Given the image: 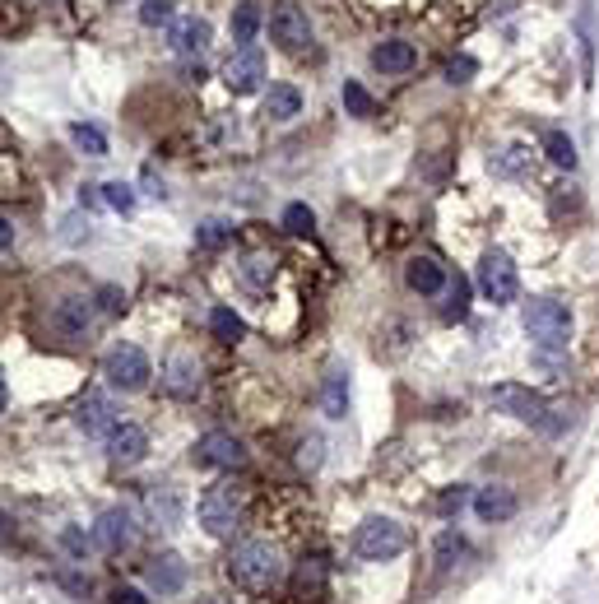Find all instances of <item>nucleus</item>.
<instances>
[{
	"instance_id": "obj_1",
	"label": "nucleus",
	"mask_w": 599,
	"mask_h": 604,
	"mask_svg": "<svg viewBox=\"0 0 599 604\" xmlns=\"http://www.w3.org/2000/svg\"><path fill=\"white\" fill-rule=\"evenodd\" d=\"M228 582L251 595L275 591L284 582V554L269 539H242L228 554Z\"/></svg>"
},
{
	"instance_id": "obj_2",
	"label": "nucleus",
	"mask_w": 599,
	"mask_h": 604,
	"mask_svg": "<svg viewBox=\"0 0 599 604\" xmlns=\"http://www.w3.org/2000/svg\"><path fill=\"white\" fill-rule=\"evenodd\" d=\"M525 335L534 340V349L543 359H558L571 344V312L558 298H530L525 302Z\"/></svg>"
},
{
	"instance_id": "obj_3",
	"label": "nucleus",
	"mask_w": 599,
	"mask_h": 604,
	"mask_svg": "<svg viewBox=\"0 0 599 604\" xmlns=\"http://www.w3.org/2000/svg\"><path fill=\"white\" fill-rule=\"evenodd\" d=\"M404 548H410V535H404V526H395V520L386 516H372L358 526V535H353V554L367 558V563H391L400 558Z\"/></svg>"
},
{
	"instance_id": "obj_4",
	"label": "nucleus",
	"mask_w": 599,
	"mask_h": 604,
	"mask_svg": "<svg viewBox=\"0 0 599 604\" xmlns=\"http://www.w3.org/2000/svg\"><path fill=\"white\" fill-rule=\"evenodd\" d=\"M479 293L493 302V307H502V302H515V293H521V274H515V261L502 252V246L483 252V261H479Z\"/></svg>"
},
{
	"instance_id": "obj_5",
	"label": "nucleus",
	"mask_w": 599,
	"mask_h": 604,
	"mask_svg": "<svg viewBox=\"0 0 599 604\" xmlns=\"http://www.w3.org/2000/svg\"><path fill=\"white\" fill-rule=\"evenodd\" d=\"M237 516H242V493L233 484L205 488V498H200V526H205V535L228 539L237 530Z\"/></svg>"
},
{
	"instance_id": "obj_6",
	"label": "nucleus",
	"mask_w": 599,
	"mask_h": 604,
	"mask_svg": "<svg viewBox=\"0 0 599 604\" xmlns=\"http://www.w3.org/2000/svg\"><path fill=\"white\" fill-rule=\"evenodd\" d=\"M102 377L112 381L117 391H145L149 386V359H145V349H135V344L112 349L102 359Z\"/></svg>"
},
{
	"instance_id": "obj_7",
	"label": "nucleus",
	"mask_w": 599,
	"mask_h": 604,
	"mask_svg": "<svg viewBox=\"0 0 599 604\" xmlns=\"http://www.w3.org/2000/svg\"><path fill=\"white\" fill-rule=\"evenodd\" d=\"M488 400H493V409H502V414L521 419V423H534V428L553 414V409H549V400H543L539 391H530V386H515V381H507V386H493V391H488Z\"/></svg>"
},
{
	"instance_id": "obj_8",
	"label": "nucleus",
	"mask_w": 599,
	"mask_h": 604,
	"mask_svg": "<svg viewBox=\"0 0 599 604\" xmlns=\"http://www.w3.org/2000/svg\"><path fill=\"white\" fill-rule=\"evenodd\" d=\"M269 38H275L288 57H303V51L312 47V23L293 0H284V5H275V14H269Z\"/></svg>"
},
{
	"instance_id": "obj_9",
	"label": "nucleus",
	"mask_w": 599,
	"mask_h": 604,
	"mask_svg": "<svg viewBox=\"0 0 599 604\" xmlns=\"http://www.w3.org/2000/svg\"><path fill=\"white\" fill-rule=\"evenodd\" d=\"M163 386H168V395H177V400L200 395V386H205V368H200L196 353H190V349H172L168 363H163Z\"/></svg>"
},
{
	"instance_id": "obj_10",
	"label": "nucleus",
	"mask_w": 599,
	"mask_h": 604,
	"mask_svg": "<svg viewBox=\"0 0 599 604\" xmlns=\"http://www.w3.org/2000/svg\"><path fill=\"white\" fill-rule=\"evenodd\" d=\"M51 331L61 340H84L93 331V298H84V293L61 298L57 307H51Z\"/></svg>"
},
{
	"instance_id": "obj_11",
	"label": "nucleus",
	"mask_w": 599,
	"mask_h": 604,
	"mask_svg": "<svg viewBox=\"0 0 599 604\" xmlns=\"http://www.w3.org/2000/svg\"><path fill=\"white\" fill-rule=\"evenodd\" d=\"M260 79H265V51L260 47H237L224 61V84L233 93H256Z\"/></svg>"
},
{
	"instance_id": "obj_12",
	"label": "nucleus",
	"mask_w": 599,
	"mask_h": 604,
	"mask_svg": "<svg viewBox=\"0 0 599 604\" xmlns=\"http://www.w3.org/2000/svg\"><path fill=\"white\" fill-rule=\"evenodd\" d=\"M196 460L209 465V470H242L247 465V447L233 432H205L196 442Z\"/></svg>"
},
{
	"instance_id": "obj_13",
	"label": "nucleus",
	"mask_w": 599,
	"mask_h": 604,
	"mask_svg": "<svg viewBox=\"0 0 599 604\" xmlns=\"http://www.w3.org/2000/svg\"><path fill=\"white\" fill-rule=\"evenodd\" d=\"M79 428H84L89 437H112L121 428V414H117V404L107 400L102 391H89L84 400H79Z\"/></svg>"
},
{
	"instance_id": "obj_14",
	"label": "nucleus",
	"mask_w": 599,
	"mask_h": 604,
	"mask_svg": "<svg viewBox=\"0 0 599 604\" xmlns=\"http://www.w3.org/2000/svg\"><path fill=\"white\" fill-rule=\"evenodd\" d=\"M404 284H410L414 293H423V298H437L451 284V274H446V265L437 256H414L410 265H404Z\"/></svg>"
},
{
	"instance_id": "obj_15",
	"label": "nucleus",
	"mask_w": 599,
	"mask_h": 604,
	"mask_svg": "<svg viewBox=\"0 0 599 604\" xmlns=\"http://www.w3.org/2000/svg\"><path fill=\"white\" fill-rule=\"evenodd\" d=\"M149 451V432L140 423H121L112 437H107V456H112V465H135V460H145Z\"/></svg>"
},
{
	"instance_id": "obj_16",
	"label": "nucleus",
	"mask_w": 599,
	"mask_h": 604,
	"mask_svg": "<svg viewBox=\"0 0 599 604\" xmlns=\"http://www.w3.org/2000/svg\"><path fill=\"white\" fill-rule=\"evenodd\" d=\"M135 539V530H130V511H102L98 516V526H93V544L102 548V554H121V548Z\"/></svg>"
},
{
	"instance_id": "obj_17",
	"label": "nucleus",
	"mask_w": 599,
	"mask_h": 604,
	"mask_svg": "<svg viewBox=\"0 0 599 604\" xmlns=\"http://www.w3.org/2000/svg\"><path fill=\"white\" fill-rule=\"evenodd\" d=\"M168 47L177 51V57H200V51L209 47V23L196 19V14L177 19L172 29H168Z\"/></svg>"
},
{
	"instance_id": "obj_18",
	"label": "nucleus",
	"mask_w": 599,
	"mask_h": 604,
	"mask_svg": "<svg viewBox=\"0 0 599 604\" xmlns=\"http://www.w3.org/2000/svg\"><path fill=\"white\" fill-rule=\"evenodd\" d=\"M149 516L158 520L163 530H177L181 516H186L181 488H177V484H154V488H149Z\"/></svg>"
},
{
	"instance_id": "obj_19",
	"label": "nucleus",
	"mask_w": 599,
	"mask_h": 604,
	"mask_svg": "<svg viewBox=\"0 0 599 604\" xmlns=\"http://www.w3.org/2000/svg\"><path fill=\"white\" fill-rule=\"evenodd\" d=\"M515 493L507 484H493V488H479V498H474V511L479 520H488V526H498V520H511L515 516Z\"/></svg>"
},
{
	"instance_id": "obj_20",
	"label": "nucleus",
	"mask_w": 599,
	"mask_h": 604,
	"mask_svg": "<svg viewBox=\"0 0 599 604\" xmlns=\"http://www.w3.org/2000/svg\"><path fill=\"white\" fill-rule=\"evenodd\" d=\"M372 66H376L381 75H404V70L418 66V51H414V42L391 38V42H381V47L372 51Z\"/></svg>"
},
{
	"instance_id": "obj_21",
	"label": "nucleus",
	"mask_w": 599,
	"mask_h": 604,
	"mask_svg": "<svg viewBox=\"0 0 599 604\" xmlns=\"http://www.w3.org/2000/svg\"><path fill=\"white\" fill-rule=\"evenodd\" d=\"M470 558V539L460 530H442L437 535V548H432V563H437V572H451Z\"/></svg>"
},
{
	"instance_id": "obj_22",
	"label": "nucleus",
	"mask_w": 599,
	"mask_h": 604,
	"mask_svg": "<svg viewBox=\"0 0 599 604\" xmlns=\"http://www.w3.org/2000/svg\"><path fill=\"white\" fill-rule=\"evenodd\" d=\"M149 586L158 591V595H177L181 586H186V563L181 558H158L154 567H149Z\"/></svg>"
},
{
	"instance_id": "obj_23",
	"label": "nucleus",
	"mask_w": 599,
	"mask_h": 604,
	"mask_svg": "<svg viewBox=\"0 0 599 604\" xmlns=\"http://www.w3.org/2000/svg\"><path fill=\"white\" fill-rule=\"evenodd\" d=\"M321 404H325V414H330V419H344V409H348V372H344V368H330V372H325Z\"/></svg>"
},
{
	"instance_id": "obj_24",
	"label": "nucleus",
	"mask_w": 599,
	"mask_h": 604,
	"mask_svg": "<svg viewBox=\"0 0 599 604\" xmlns=\"http://www.w3.org/2000/svg\"><path fill=\"white\" fill-rule=\"evenodd\" d=\"M297 112H303V93H297L293 84H275L265 98V117H275V121H293Z\"/></svg>"
},
{
	"instance_id": "obj_25",
	"label": "nucleus",
	"mask_w": 599,
	"mask_h": 604,
	"mask_svg": "<svg viewBox=\"0 0 599 604\" xmlns=\"http://www.w3.org/2000/svg\"><path fill=\"white\" fill-rule=\"evenodd\" d=\"M260 23H265L260 5H256V0H242V5L233 10V38H237L242 47H251L256 33H260Z\"/></svg>"
},
{
	"instance_id": "obj_26",
	"label": "nucleus",
	"mask_w": 599,
	"mask_h": 604,
	"mask_svg": "<svg viewBox=\"0 0 599 604\" xmlns=\"http://www.w3.org/2000/svg\"><path fill=\"white\" fill-rule=\"evenodd\" d=\"M470 316V280L455 274L446 284V302H442V321H465Z\"/></svg>"
},
{
	"instance_id": "obj_27",
	"label": "nucleus",
	"mask_w": 599,
	"mask_h": 604,
	"mask_svg": "<svg viewBox=\"0 0 599 604\" xmlns=\"http://www.w3.org/2000/svg\"><path fill=\"white\" fill-rule=\"evenodd\" d=\"M209 331L219 335L224 344H237L242 335H247V321H242L233 307H214V312H209Z\"/></svg>"
},
{
	"instance_id": "obj_28",
	"label": "nucleus",
	"mask_w": 599,
	"mask_h": 604,
	"mask_svg": "<svg viewBox=\"0 0 599 604\" xmlns=\"http://www.w3.org/2000/svg\"><path fill=\"white\" fill-rule=\"evenodd\" d=\"M543 154H549L558 168H567V173L577 168V145H571L562 130H549V135H543Z\"/></svg>"
},
{
	"instance_id": "obj_29",
	"label": "nucleus",
	"mask_w": 599,
	"mask_h": 604,
	"mask_svg": "<svg viewBox=\"0 0 599 604\" xmlns=\"http://www.w3.org/2000/svg\"><path fill=\"white\" fill-rule=\"evenodd\" d=\"M242 280H247L251 289H265L269 280H275V256H265V252L247 256V261H242Z\"/></svg>"
},
{
	"instance_id": "obj_30",
	"label": "nucleus",
	"mask_w": 599,
	"mask_h": 604,
	"mask_svg": "<svg viewBox=\"0 0 599 604\" xmlns=\"http://www.w3.org/2000/svg\"><path fill=\"white\" fill-rule=\"evenodd\" d=\"M70 140L84 149V154H93V158L107 154V135H102L98 126H89V121H75V126H70Z\"/></svg>"
},
{
	"instance_id": "obj_31",
	"label": "nucleus",
	"mask_w": 599,
	"mask_h": 604,
	"mask_svg": "<svg viewBox=\"0 0 599 604\" xmlns=\"http://www.w3.org/2000/svg\"><path fill=\"white\" fill-rule=\"evenodd\" d=\"M498 177H530V154L525 149H507V154H498L493 163H488Z\"/></svg>"
},
{
	"instance_id": "obj_32",
	"label": "nucleus",
	"mask_w": 599,
	"mask_h": 604,
	"mask_svg": "<svg viewBox=\"0 0 599 604\" xmlns=\"http://www.w3.org/2000/svg\"><path fill=\"white\" fill-rule=\"evenodd\" d=\"M344 107H348V117H372L376 112V102H372V93L363 89V84H344Z\"/></svg>"
},
{
	"instance_id": "obj_33",
	"label": "nucleus",
	"mask_w": 599,
	"mask_h": 604,
	"mask_svg": "<svg viewBox=\"0 0 599 604\" xmlns=\"http://www.w3.org/2000/svg\"><path fill=\"white\" fill-rule=\"evenodd\" d=\"M102 205L117 209V214H130V209H135V191H130L126 182H107V186H102Z\"/></svg>"
},
{
	"instance_id": "obj_34",
	"label": "nucleus",
	"mask_w": 599,
	"mask_h": 604,
	"mask_svg": "<svg viewBox=\"0 0 599 604\" xmlns=\"http://www.w3.org/2000/svg\"><path fill=\"white\" fill-rule=\"evenodd\" d=\"M196 242L205 246V252H219V246H228V242H233V228H228V224H219V218H209V224H200Z\"/></svg>"
},
{
	"instance_id": "obj_35",
	"label": "nucleus",
	"mask_w": 599,
	"mask_h": 604,
	"mask_svg": "<svg viewBox=\"0 0 599 604\" xmlns=\"http://www.w3.org/2000/svg\"><path fill=\"white\" fill-rule=\"evenodd\" d=\"M581 57H586V84L595 79V14H581Z\"/></svg>"
},
{
	"instance_id": "obj_36",
	"label": "nucleus",
	"mask_w": 599,
	"mask_h": 604,
	"mask_svg": "<svg viewBox=\"0 0 599 604\" xmlns=\"http://www.w3.org/2000/svg\"><path fill=\"white\" fill-rule=\"evenodd\" d=\"M284 228L303 237V233H312V228H316V214H312L307 205H288V209H284Z\"/></svg>"
},
{
	"instance_id": "obj_37",
	"label": "nucleus",
	"mask_w": 599,
	"mask_h": 604,
	"mask_svg": "<svg viewBox=\"0 0 599 604\" xmlns=\"http://www.w3.org/2000/svg\"><path fill=\"white\" fill-rule=\"evenodd\" d=\"M442 75H446V84H465V79L479 75V61H474V57H451Z\"/></svg>"
},
{
	"instance_id": "obj_38",
	"label": "nucleus",
	"mask_w": 599,
	"mask_h": 604,
	"mask_svg": "<svg viewBox=\"0 0 599 604\" xmlns=\"http://www.w3.org/2000/svg\"><path fill=\"white\" fill-rule=\"evenodd\" d=\"M172 19V0H140V23H168Z\"/></svg>"
},
{
	"instance_id": "obj_39",
	"label": "nucleus",
	"mask_w": 599,
	"mask_h": 604,
	"mask_svg": "<svg viewBox=\"0 0 599 604\" xmlns=\"http://www.w3.org/2000/svg\"><path fill=\"white\" fill-rule=\"evenodd\" d=\"M321 582H325V567H321V558H312V563H303V567H297V591H321Z\"/></svg>"
},
{
	"instance_id": "obj_40",
	"label": "nucleus",
	"mask_w": 599,
	"mask_h": 604,
	"mask_svg": "<svg viewBox=\"0 0 599 604\" xmlns=\"http://www.w3.org/2000/svg\"><path fill=\"white\" fill-rule=\"evenodd\" d=\"M465 502H470V488H460V484H455V488H446L442 498H437V511H442V516H451V511H460Z\"/></svg>"
},
{
	"instance_id": "obj_41",
	"label": "nucleus",
	"mask_w": 599,
	"mask_h": 604,
	"mask_svg": "<svg viewBox=\"0 0 599 604\" xmlns=\"http://www.w3.org/2000/svg\"><path fill=\"white\" fill-rule=\"evenodd\" d=\"M98 307H102L107 316L126 312V293H121V289H112V284H107V289H98Z\"/></svg>"
},
{
	"instance_id": "obj_42",
	"label": "nucleus",
	"mask_w": 599,
	"mask_h": 604,
	"mask_svg": "<svg viewBox=\"0 0 599 604\" xmlns=\"http://www.w3.org/2000/svg\"><path fill=\"white\" fill-rule=\"evenodd\" d=\"M297 465H303V470H316L321 465V437H307V442L297 447Z\"/></svg>"
},
{
	"instance_id": "obj_43",
	"label": "nucleus",
	"mask_w": 599,
	"mask_h": 604,
	"mask_svg": "<svg viewBox=\"0 0 599 604\" xmlns=\"http://www.w3.org/2000/svg\"><path fill=\"white\" fill-rule=\"evenodd\" d=\"M112 604H149V600H145L140 591H130V586H121V591L112 595Z\"/></svg>"
},
{
	"instance_id": "obj_44",
	"label": "nucleus",
	"mask_w": 599,
	"mask_h": 604,
	"mask_svg": "<svg viewBox=\"0 0 599 604\" xmlns=\"http://www.w3.org/2000/svg\"><path fill=\"white\" fill-rule=\"evenodd\" d=\"M61 539H66V548H70V554H84V548H89V539L79 535V530H66Z\"/></svg>"
},
{
	"instance_id": "obj_45",
	"label": "nucleus",
	"mask_w": 599,
	"mask_h": 604,
	"mask_svg": "<svg viewBox=\"0 0 599 604\" xmlns=\"http://www.w3.org/2000/svg\"><path fill=\"white\" fill-rule=\"evenodd\" d=\"M10 242H14V228H10V218H0V252H10Z\"/></svg>"
},
{
	"instance_id": "obj_46",
	"label": "nucleus",
	"mask_w": 599,
	"mask_h": 604,
	"mask_svg": "<svg viewBox=\"0 0 599 604\" xmlns=\"http://www.w3.org/2000/svg\"><path fill=\"white\" fill-rule=\"evenodd\" d=\"M5 400H10V391H5V377H0V414H5Z\"/></svg>"
},
{
	"instance_id": "obj_47",
	"label": "nucleus",
	"mask_w": 599,
	"mask_h": 604,
	"mask_svg": "<svg viewBox=\"0 0 599 604\" xmlns=\"http://www.w3.org/2000/svg\"><path fill=\"white\" fill-rule=\"evenodd\" d=\"M196 604H228V600H214V595H205V600H196Z\"/></svg>"
}]
</instances>
